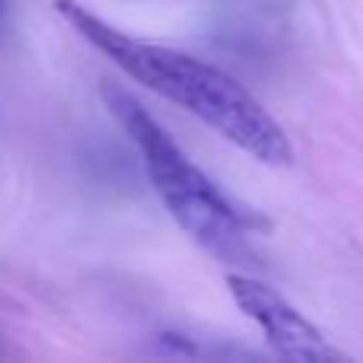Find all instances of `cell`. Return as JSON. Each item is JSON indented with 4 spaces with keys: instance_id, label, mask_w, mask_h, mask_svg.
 Returning a JSON list of instances; mask_svg holds the SVG:
<instances>
[{
    "instance_id": "cell-1",
    "label": "cell",
    "mask_w": 363,
    "mask_h": 363,
    "mask_svg": "<svg viewBox=\"0 0 363 363\" xmlns=\"http://www.w3.org/2000/svg\"><path fill=\"white\" fill-rule=\"evenodd\" d=\"M55 10L74 26L77 35L86 38L93 48H99L131 80L191 112L211 131H217L220 138L255 157L258 163H294V147H290L284 128L277 125V118L242 83H236L220 67L198 61L185 51L131 38L128 32L115 29L96 13H89L86 6H80L77 0H57Z\"/></svg>"
},
{
    "instance_id": "cell-3",
    "label": "cell",
    "mask_w": 363,
    "mask_h": 363,
    "mask_svg": "<svg viewBox=\"0 0 363 363\" xmlns=\"http://www.w3.org/2000/svg\"><path fill=\"white\" fill-rule=\"evenodd\" d=\"M226 290L233 303L262 328L271 351L284 360L300 363H341L345 351L332 345L296 306H290L274 287L249 274H226Z\"/></svg>"
},
{
    "instance_id": "cell-2",
    "label": "cell",
    "mask_w": 363,
    "mask_h": 363,
    "mask_svg": "<svg viewBox=\"0 0 363 363\" xmlns=\"http://www.w3.org/2000/svg\"><path fill=\"white\" fill-rule=\"evenodd\" d=\"M102 99L140 150L147 176H150L166 211L172 213V220L207 252L230 258V262H245L249 258V230L264 226V220L239 207L217 182L207 179L125 86L106 80Z\"/></svg>"
},
{
    "instance_id": "cell-4",
    "label": "cell",
    "mask_w": 363,
    "mask_h": 363,
    "mask_svg": "<svg viewBox=\"0 0 363 363\" xmlns=\"http://www.w3.org/2000/svg\"><path fill=\"white\" fill-rule=\"evenodd\" d=\"M4 10H6V0H0V19H4Z\"/></svg>"
}]
</instances>
